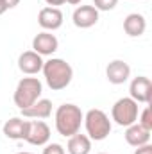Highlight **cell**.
<instances>
[{
  "label": "cell",
  "mask_w": 152,
  "mask_h": 154,
  "mask_svg": "<svg viewBox=\"0 0 152 154\" xmlns=\"http://www.w3.org/2000/svg\"><path fill=\"white\" fill-rule=\"evenodd\" d=\"M20 4V0H4V5L7 7V9H13V7H16Z\"/></svg>",
  "instance_id": "obj_22"
},
{
  "label": "cell",
  "mask_w": 152,
  "mask_h": 154,
  "mask_svg": "<svg viewBox=\"0 0 152 154\" xmlns=\"http://www.w3.org/2000/svg\"><path fill=\"white\" fill-rule=\"evenodd\" d=\"M50 7H56V5H63V4H66L65 0H45Z\"/></svg>",
  "instance_id": "obj_23"
},
{
  "label": "cell",
  "mask_w": 152,
  "mask_h": 154,
  "mask_svg": "<svg viewBox=\"0 0 152 154\" xmlns=\"http://www.w3.org/2000/svg\"><path fill=\"white\" fill-rule=\"evenodd\" d=\"M97 154H108V152H97Z\"/></svg>",
  "instance_id": "obj_27"
},
{
  "label": "cell",
  "mask_w": 152,
  "mask_h": 154,
  "mask_svg": "<svg viewBox=\"0 0 152 154\" xmlns=\"http://www.w3.org/2000/svg\"><path fill=\"white\" fill-rule=\"evenodd\" d=\"M143 129H147V131H150L152 133V111H150V106H147L141 113H140V118L136 120Z\"/></svg>",
  "instance_id": "obj_18"
},
{
  "label": "cell",
  "mask_w": 152,
  "mask_h": 154,
  "mask_svg": "<svg viewBox=\"0 0 152 154\" xmlns=\"http://www.w3.org/2000/svg\"><path fill=\"white\" fill-rule=\"evenodd\" d=\"M68 154H90L91 152V140L88 138V134H81L75 133L74 136L68 138Z\"/></svg>",
  "instance_id": "obj_17"
},
{
  "label": "cell",
  "mask_w": 152,
  "mask_h": 154,
  "mask_svg": "<svg viewBox=\"0 0 152 154\" xmlns=\"http://www.w3.org/2000/svg\"><path fill=\"white\" fill-rule=\"evenodd\" d=\"M72 20L79 29H90L99 22V11L93 5H79L72 14Z\"/></svg>",
  "instance_id": "obj_11"
},
{
  "label": "cell",
  "mask_w": 152,
  "mask_h": 154,
  "mask_svg": "<svg viewBox=\"0 0 152 154\" xmlns=\"http://www.w3.org/2000/svg\"><path fill=\"white\" fill-rule=\"evenodd\" d=\"M43 63H45L43 57L39 54H36L34 50L22 52L18 57V68H20V72H23L27 75H36L38 72H41Z\"/></svg>",
  "instance_id": "obj_12"
},
{
  "label": "cell",
  "mask_w": 152,
  "mask_h": 154,
  "mask_svg": "<svg viewBox=\"0 0 152 154\" xmlns=\"http://www.w3.org/2000/svg\"><path fill=\"white\" fill-rule=\"evenodd\" d=\"M16 154H32V152H16Z\"/></svg>",
  "instance_id": "obj_26"
},
{
  "label": "cell",
  "mask_w": 152,
  "mask_h": 154,
  "mask_svg": "<svg viewBox=\"0 0 152 154\" xmlns=\"http://www.w3.org/2000/svg\"><path fill=\"white\" fill-rule=\"evenodd\" d=\"M50 140V127L47 122L43 120H32L29 124V134L25 138V142H29L31 145H36V147H41V145H47Z\"/></svg>",
  "instance_id": "obj_9"
},
{
  "label": "cell",
  "mask_w": 152,
  "mask_h": 154,
  "mask_svg": "<svg viewBox=\"0 0 152 154\" xmlns=\"http://www.w3.org/2000/svg\"><path fill=\"white\" fill-rule=\"evenodd\" d=\"M65 2H68V4H72V5H77V4H81L82 0H65Z\"/></svg>",
  "instance_id": "obj_25"
},
{
  "label": "cell",
  "mask_w": 152,
  "mask_h": 154,
  "mask_svg": "<svg viewBox=\"0 0 152 154\" xmlns=\"http://www.w3.org/2000/svg\"><path fill=\"white\" fill-rule=\"evenodd\" d=\"M41 72H43L45 81L52 91L65 90L74 79V68L70 66V63H66L61 57H52V59L45 61Z\"/></svg>",
  "instance_id": "obj_1"
},
{
  "label": "cell",
  "mask_w": 152,
  "mask_h": 154,
  "mask_svg": "<svg viewBox=\"0 0 152 154\" xmlns=\"http://www.w3.org/2000/svg\"><path fill=\"white\" fill-rule=\"evenodd\" d=\"M56 129L61 136L65 138H70L74 136L75 133L81 131V125H82V120L84 115L81 111V108L75 104H61L57 109H56Z\"/></svg>",
  "instance_id": "obj_2"
},
{
  "label": "cell",
  "mask_w": 152,
  "mask_h": 154,
  "mask_svg": "<svg viewBox=\"0 0 152 154\" xmlns=\"http://www.w3.org/2000/svg\"><path fill=\"white\" fill-rule=\"evenodd\" d=\"M145 29H147V20H145L143 14H140V13H131V14L125 16V20H123V31H125L127 36H131V38H140V36L145 32Z\"/></svg>",
  "instance_id": "obj_14"
},
{
  "label": "cell",
  "mask_w": 152,
  "mask_h": 154,
  "mask_svg": "<svg viewBox=\"0 0 152 154\" xmlns=\"http://www.w3.org/2000/svg\"><path fill=\"white\" fill-rule=\"evenodd\" d=\"M118 0H93V7L97 11H113Z\"/></svg>",
  "instance_id": "obj_19"
},
{
  "label": "cell",
  "mask_w": 152,
  "mask_h": 154,
  "mask_svg": "<svg viewBox=\"0 0 152 154\" xmlns=\"http://www.w3.org/2000/svg\"><path fill=\"white\" fill-rule=\"evenodd\" d=\"M43 154H66V152H65V147L59 145V143H47L45 149H43Z\"/></svg>",
  "instance_id": "obj_20"
},
{
  "label": "cell",
  "mask_w": 152,
  "mask_h": 154,
  "mask_svg": "<svg viewBox=\"0 0 152 154\" xmlns=\"http://www.w3.org/2000/svg\"><path fill=\"white\" fill-rule=\"evenodd\" d=\"M29 124L31 120H23V116H13L5 120L2 131L9 140H25L29 134Z\"/></svg>",
  "instance_id": "obj_7"
},
{
  "label": "cell",
  "mask_w": 152,
  "mask_h": 154,
  "mask_svg": "<svg viewBox=\"0 0 152 154\" xmlns=\"http://www.w3.org/2000/svg\"><path fill=\"white\" fill-rule=\"evenodd\" d=\"M84 127H86V134L90 140H95V142H102L109 136L111 133V120L109 116L106 115L102 109H90L86 115H84Z\"/></svg>",
  "instance_id": "obj_3"
},
{
  "label": "cell",
  "mask_w": 152,
  "mask_h": 154,
  "mask_svg": "<svg viewBox=\"0 0 152 154\" xmlns=\"http://www.w3.org/2000/svg\"><path fill=\"white\" fill-rule=\"evenodd\" d=\"M57 48H59V41L48 31H43V32L36 34L34 39H32V50L36 54H39L41 57L43 56H52Z\"/></svg>",
  "instance_id": "obj_8"
},
{
  "label": "cell",
  "mask_w": 152,
  "mask_h": 154,
  "mask_svg": "<svg viewBox=\"0 0 152 154\" xmlns=\"http://www.w3.org/2000/svg\"><path fill=\"white\" fill-rule=\"evenodd\" d=\"M106 77L111 84H123L131 77V66L122 59H114L106 66Z\"/></svg>",
  "instance_id": "obj_13"
},
{
  "label": "cell",
  "mask_w": 152,
  "mask_h": 154,
  "mask_svg": "<svg viewBox=\"0 0 152 154\" xmlns=\"http://www.w3.org/2000/svg\"><path fill=\"white\" fill-rule=\"evenodd\" d=\"M138 102L132 100L131 97H122L118 99L111 108V118L114 124L122 125V127H129L131 124H134L138 120Z\"/></svg>",
  "instance_id": "obj_5"
},
{
  "label": "cell",
  "mask_w": 152,
  "mask_h": 154,
  "mask_svg": "<svg viewBox=\"0 0 152 154\" xmlns=\"http://www.w3.org/2000/svg\"><path fill=\"white\" fill-rule=\"evenodd\" d=\"M41 93H43V84H41V81L38 77H23L16 84L13 100L20 109H25V108H29L31 104H34L41 97Z\"/></svg>",
  "instance_id": "obj_4"
},
{
  "label": "cell",
  "mask_w": 152,
  "mask_h": 154,
  "mask_svg": "<svg viewBox=\"0 0 152 154\" xmlns=\"http://www.w3.org/2000/svg\"><path fill=\"white\" fill-rule=\"evenodd\" d=\"M5 11H7V7L4 5V0H0V16H2V14H4Z\"/></svg>",
  "instance_id": "obj_24"
},
{
  "label": "cell",
  "mask_w": 152,
  "mask_h": 154,
  "mask_svg": "<svg viewBox=\"0 0 152 154\" xmlns=\"http://www.w3.org/2000/svg\"><path fill=\"white\" fill-rule=\"evenodd\" d=\"M20 111H22V116H25V118H36V120L48 118L52 115V102L48 99H38L34 104H31L29 108L20 109Z\"/></svg>",
  "instance_id": "obj_16"
},
{
  "label": "cell",
  "mask_w": 152,
  "mask_h": 154,
  "mask_svg": "<svg viewBox=\"0 0 152 154\" xmlns=\"http://www.w3.org/2000/svg\"><path fill=\"white\" fill-rule=\"evenodd\" d=\"M134 154H152V145L150 143H145V145H140L136 147Z\"/></svg>",
  "instance_id": "obj_21"
},
{
  "label": "cell",
  "mask_w": 152,
  "mask_h": 154,
  "mask_svg": "<svg viewBox=\"0 0 152 154\" xmlns=\"http://www.w3.org/2000/svg\"><path fill=\"white\" fill-rule=\"evenodd\" d=\"M129 93L131 99L136 100L138 104H150L152 99V82L149 77L145 75H138L131 81L129 86Z\"/></svg>",
  "instance_id": "obj_6"
},
{
  "label": "cell",
  "mask_w": 152,
  "mask_h": 154,
  "mask_svg": "<svg viewBox=\"0 0 152 154\" xmlns=\"http://www.w3.org/2000/svg\"><path fill=\"white\" fill-rule=\"evenodd\" d=\"M38 23L45 31H57L63 25V13L57 7H43L38 14Z\"/></svg>",
  "instance_id": "obj_10"
},
{
  "label": "cell",
  "mask_w": 152,
  "mask_h": 154,
  "mask_svg": "<svg viewBox=\"0 0 152 154\" xmlns=\"http://www.w3.org/2000/svg\"><path fill=\"white\" fill-rule=\"evenodd\" d=\"M125 142L131 147H140V145L150 143V131L143 129L138 122H134L125 129Z\"/></svg>",
  "instance_id": "obj_15"
}]
</instances>
